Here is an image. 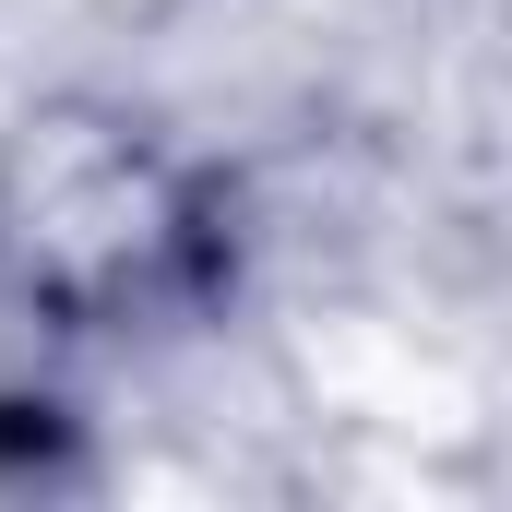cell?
<instances>
[{
  "label": "cell",
  "mask_w": 512,
  "mask_h": 512,
  "mask_svg": "<svg viewBox=\"0 0 512 512\" xmlns=\"http://www.w3.org/2000/svg\"><path fill=\"white\" fill-rule=\"evenodd\" d=\"M227 274V191L143 108L60 96L0 131V298L48 334H143Z\"/></svg>",
  "instance_id": "cell-1"
}]
</instances>
